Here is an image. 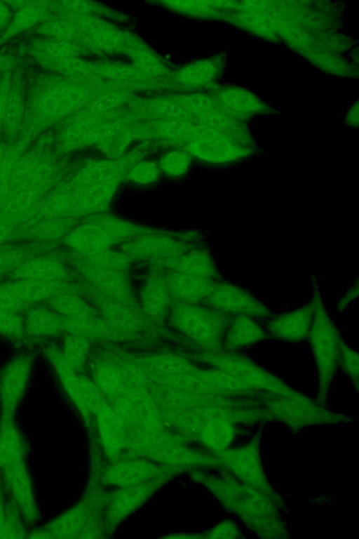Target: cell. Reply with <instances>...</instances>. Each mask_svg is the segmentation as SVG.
Here are the masks:
<instances>
[{
	"label": "cell",
	"instance_id": "1",
	"mask_svg": "<svg viewBox=\"0 0 359 539\" xmlns=\"http://www.w3.org/2000/svg\"><path fill=\"white\" fill-rule=\"evenodd\" d=\"M307 339L317 368L320 390L325 392L337 372L342 337L319 294Z\"/></svg>",
	"mask_w": 359,
	"mask_h": 539
},
{
	"label": "cell",
	"instance_id": "2",
	"mask_svg": "<svg viewBox=\"0 0 359 539\" xmlns=\"http://www.w3.org/2000/svg\"><path fill=\"white\" fill-rule=\"evenodd\" d=\"M178 326L196 342L208 351H222L223 339L232 317L211 307L187 306L176 313Z\"/></svg>",
	"mask_w": 359,
	"mask_h": 539
},
{
	"label": "cell",
	"instance_id": "3",
	"mask_svg": "<svg viewBox=\"0 0 359 539\" xmlns=\"http://www.w3.org/2000/svg\"><path fill=\"white\" fill-rule=\"evenodd\" d=\"M210 307L231 317L267 318L271 311L251 292L229 282L215 284L205 298Z\"/></svg>",
	"mask_w": 359,
	"mask_h": 539
},
{
	"label": "cell",
	"instance_id": "4",
	"mask_svg": "<svg viewBox=\"0 0 359 539\" xmlns=\"http://www.w3.org/2000/svg\"><path fill=\"white\" fill-rule=\"evenodd\" d=\"M320 293L318 288H316L311 300L305 305L270 318L266 326L269 336L288 342L297 343L306 340Z\"/></svg>",
	"mask_w": 359,
	"mask_h": 539
},
{
	"label": "cell",
	"instance_id": "5",
	"mask_svg": "<svg viewBox=\"0 0 359 539\" xmlns=\"http://www.w3.org/2000/svg\"><path fill=\"white\" fill-rule=\"evenodd\" d=\"M216 368L226 372L241 381L253 383L276 390L284 387L273 375L248 357L238 352L221 351L208 353L203 358Z\"/></svg>",
	"mask_w": 359,
	"mask_h": 539
},
{
	"label": "cell",
	"instance_id": "6",
	"mask_svg": "<svg viewBox=\"0 0 359 539\" xmlns=\"http://www.w3.org/2000/svg\"><path fill=\"white\" fill-rule=\"evenodd\" d=\"M64 288L58 283L25 280L0 285V308L22 313L29 307L45 303Z\"/></svg>",
	"mask_w": 359,
	"mask_h": 539
},
{
	"label": "cell",
	"instance_id": "7",
	"mask_svg": "<svg viewBox=\"0 0 359 539\" xmlns=\"http://www.w3.org/2000/svg\"><path fill=\"white\" fill-rule=\"evenodd\" d=\"M34 355L26 352L8 360L0 372V400L6 411L13 410L27 383L34 364Z\"/></svg>",
	"mask_w": 359,
	"mask_h": 539
},
{
	"label": "cell",
	"instance_id": "8",
	"mask_svg": "<svg viewBox=\"0 0 359 539\" xmlns=\"http://www.w3.org/2000/svg\"><path fill=\"white\" fill-rule=\"evenodd\" d=\"M22 314L26 341L48 340L66 333L65 318L46 304L29 307Z\"/></svg>",
	"mask_w": 359,
	"mask_h": 539
},
{
	"label": "cell",
	"instance_id": "9",
	"mask_svg": "<svg viewBox=\"0 0 359 539\" xmlns=\"http://www.w3.org/2000/svg\"><path fill=\"white\" fill-rule=\"evenodd\" d=\"M269 338L266 331L253 317H232L223 339L222 350L238 352Z\"/></svg>",
	"mask_w": 359,
	"mask_h": 539
},
{
	"label": "cell",
	"instance_id": "10",
	"mask_svg": "<svg viewBox=\"0 0 359 539\" xmlns=\"http://www.w3.org/2000/svg\"><path fill=\"white\" fill-rule=\"evenodd\" d=\"M0 335L15 343L26 342L21 312L0 308Z\"/></svg>",
	"mask_w": 359,
	"mask_h": 539
},
{
	"label": "cell",
	"instance_id": "11",
	"mask_svg": "<svg viewBox=\"0 0 359 539\" xmlns=\"http://www.w3.org/2000/svg\"><path fill=\"white\" fill-rule=\"evenodd\" d=\"M61 353L67 364L75 369L81 366L85 359L86 342L83 336L67 334L64 340Z\"/></svg>",
	"mask_w": 359,
	"mask_h": 539
},
{
	"label": "cell",
	"instance_id": "12",
	"mask_svg": "<svg viewBox=\"0 0 359 539\" xmlns=\"http://www.w3.org/2000/svg\"><path fill=\"white\" fill-rule=\"evenodd\" d=\"M338 366L353 381L358 382L359 360L358 354L343 340L341 345Z\"/></svg>",
	"mask_w": 359,
	"mask_h": 539
},
{
	"label": "cell",
	"instance_id": "13",
	"mask_svg": "<svg viewBox=\"0 0 359 539\" xmlns=\"http://www.w3.org/2000/svg\"><path fill=\"white\" fill-rule=\"evenodd\" d=\"M163 286L159 283L154 282L148 286L144 295V303L147 309L153 313L161 312L166 302V293Z\"/></svg>",
	"mask_w": 359,
	"mask_h": 539
},
{
	"label": "cell",
	"instance_id": "14",
	"mask_svg": "<svg viewBox=\"0 0 359 539\" xmlns=\"http://www.w3.org/2000/svg\"><path fill=\"white\" fill-rule=\"evenodd\" d=\"M189 161L182 153H172L165 157L162 161V169L170 175H182L187 168Z\"/></svg>",
	"mask_w": 359,
	"mask_h": 539
},
{
	"label": "cell",
	"instance_id": "15",
	"mask_svg": "<svg viewBox=\"0 0 359 539\" xmlns=\"http://www.w3.org/2000/svg\"><path fill=\"white\" fill-rule=\"evenodd\" d=\"M130 175L131 179L137 183H150L158 178V168L153 163H142L134 167Z\"/></svg>",
	"mask_w": 359,
	"mask_h": 539
},
{
	"label": "cell",
	"instance_id": "16",
	"mask_svg": "<svg viewBox=\"0 0 359 539\" xmlns=\"http://www.w3.org/2000/svg\"><path fill=\"white\" fill-rule=\"evenodd\" d=\"M358 296V282L353 284L339 300L337 304V310L343 312L351 305Z\"/></svg>",
	"mask_w": 359,
	"mask_h": 539
}]
</instances>
